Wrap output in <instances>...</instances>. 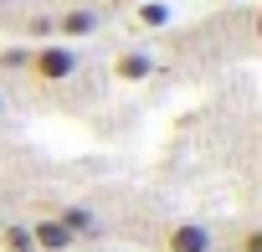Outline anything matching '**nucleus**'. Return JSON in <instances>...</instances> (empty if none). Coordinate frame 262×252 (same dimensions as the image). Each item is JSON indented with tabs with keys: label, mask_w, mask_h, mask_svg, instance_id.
I'll use <instances>...</instances> for the list:
<instances>
[{
	"label": "nucleus",
	"mask_w": 262,
	"mask_h": 252,
	"mask_svg": "<svg viewBox=\"0 0 262 252\" xmlns=\"http://www.w3.org/2000/svg\"><path fill=\"white\" fill-rule=\"evenodd\" d=\"M26 72H31V82H41V88H62V82L77 77V47H67V41H41V47H31Z\"/></svg>",
	"instance_id": "1"
},
{
	"label": "nucleus",
	"mask_w": 262,
	"mask_h": 252,
	"mask_svg": "<svg viewBox=\"0 0 262 252\" xmlns=\"http://www.w3.org/2000/svg\"><path fill=\"white\" fill-rule=\"evenodd\" d=\"M98 26H103V11L98 6H67V11H57L52 16V41H82V36H98Z\"/></svg>",
	"instance_id": "2"
},
{
	"label": "nucleus",
	"mask_w": 262,
	"mask_h": 252,
	"mask_svg": "<svg viewBox=\"0 0 262 252\" xmlns=\"http://www.w3.org/2000/svg\"><path fill=\"white\" fill-rule=\"evenodd\" d=\"M160 252H216V232L201 221H170L160 232Z\"/></svg>",
	"instance_id": "3"
},
{
	"label": "nucleus",
	"mask_w": 262,
	"mask_h": 252,
	"mask_svg": "<svg viewBox=\"0 0 262 252\" xmlns=\"http://www.w3.org/2000/svg\"><path fill=\"white\" fill-rule=\"evenodd\" d=\"M52 216L72 232V242H103V221H98V211H88L82 201H62Z\"/></svg>",
	"instance_id": "4"
},
{
	"label": "nucleus",
	"mask_w": 262,
	"mask_h": 252,
	"mask_svg": "<svg viewBox=\"0 0 262 252\" xmlns=\"http://www.w3.org/2000/svg\"><path fill=\"white\" fill-rule=\"evenodd\" d=\"M108 72H113V82H149L155 77V57L144 52V47H123V52H113V62H108Z\"/></svg>",
	"instance_id": "5"
},
{
	"label": "nucleus",
	"mask_w": 262,
	"mask_h": 252,
	"mask_svg": "<svg viewBox=\"0 0 262 252\" xmlns=\"http://www.w3.org/2000/svg\"><path fill=\"white\" fill-rule=\"evenodd\" d=\"M26 226H31V242H36V252H72V247H77V242H72V232H67V226H62L52 211H47V216H31Z\"/></svg>",
	"instance_id": "6"
},
{
	"label": "nucleus",
	"mask_w": 262,
	"mask_h": 252,
	"mask_svg": "<svg viewBox=\"0 0 262 252\" xmlns=\"http://www.w3.org/2000/svg\"><path fill=\"white\" fill-rule=\"evenodd\" d=\"M170 21H175V11L165 6V0H139V6L128 11V26L134 31H165Z\"/></svg>",
	"instance_id": "7"
},
{
	"label": "nucleus",
	"mask_w": 262,
	"mask_h": 252,
	"mask_svg": "<svg viewBox=\"0 0 262 252\" xmlns=\"http://www.w3.org/2000/svg\"><path fill=\"white\" fill-rule=\"evenodd\" d=\"M0 252H36L26 221H0Z\"/></svg>",
	"instance_id": "8"
},
{
	"label": "nucleus",
	"mask_w": 262,
	"mask_h": 252,
	"mask_svg": "<svg viewBox=\"0 0 262 252\" xmlns=\"http://www.w3.org/2000/svg\"><path fill=\"white\" fill-rule=\"evenodd\" d=\"M221 252H262V226H257V221H247V226L231 237V247H221Z\"/></svg>",
	"instance_id": "9"
},
{
	"label": "nucleus",
	"mask_w": 262,
	"mask_h": 252,
	"mask_svg": "<svg viewBox=\"0 0 262 252\" xmlns=\"http://www.w3.org/2000/svg\"><path fill=\"white\" fill-rule=\"evenodd\" d=\"M31 47H0V72H26Z\"/></svg>",
	"instance_id": "10"
},
{
	"label": "nucleus",
	"mask_w": 262,
	"mask_h": 252,
	"mask_svg": "<svg viewBox=\"0 0 262 252\" xmlns=\"http://www.w3.org/2000/svg\"><path fill=\"white\" fill-rule=\"evenodd\" d=\"M113 6H123V11H134V6H139V0H113Z\"/></svg>",
	"instance_id": "11"
},
{
	"label": "nucleus",
	"mask_w": 262,
	"mask_h": 252,
	"mask_svg": "<svg viewBox=\"0 0 262 252\" xmlns=\"http://www.w3.org/2000/svg\"><path fill=\"white\" fill-rule=\"evenodd\" d=\"M0 113H6V93H0Z\"/></svg>",
	"instance_id": "12"
},
{
	"label": "nucleus",
	"mask_w": 262,
	"mask_h": 252,
	"mask_svg": "<svg viewBox=\"0 0 262 252\" xmlns=\"http://www.w3.org/2000/svg\"><path fill=\"white\" fill-rule=\"evenodd\" d=\"M226 6H231V0H226Z\"/></svg>",
	"instance_id": "13"
}]
</instances>
